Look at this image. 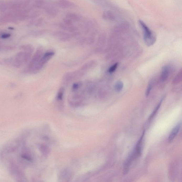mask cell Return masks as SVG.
Returning <instances> with one entry per match:
<instances>
[{
	"mask_svg": "<svg viewBox=\"0 0 182 182\" xmlns=\"http://www.w3.org/2000/svg\"><path fill=\"white\" fill-rule=\"evenodd\" d=\"M139 24L143 31V39L145 43L147 46H152L156 41L157 38L155 34L142 21L139 20Z\"/></svg>",
	"mask_w": 182,
	"mask_h": 182,
	"instance_id": "obj_1",
	"label": "cell"
},
{
	"mask_svg": "<svg viewBox=\"0 0 182 182\" xmlns=\"http://www.w3.org/2000/svg\"><path fill=\"white\" fill-rule=\"evenodd\" d=\"M136 158L133 152L128 157V158L126 160V161L124 163V172H123L124 174H127V173L128 172L129 167H130L132 162L133 160L134 159Z\"/></svg>",
	"mask_w": 182,
	"mask_h": 182,
	"instance_id": "obj_2",
	"label": "cell"
},
{
	"mask_svg": "<svg viewBox=\"0 0 182 182\" xmlns=\"http://www.w3.org/2000/svg\"><path fill=\"white\" fill-rule=\"evenodd\" d=\"M144 135V131L143 132V134L141 137L140 138L136 146L134 151L133 152L134 153L136 158L140 156L141 154L142 144V140L143 139Z\"/></svg>",
	"mask_w": 182,
	"mask_h": 182,
	"instance_id": "obj_3",
	"label": "cell"
},
{
	"mask_svg": "<svg viewBox=\"0 0 182 182\" xmlns=\"http://www.w3.org/2000/svg\"><path fill=\"white\" fill-rule=\"evenodd\" d=\"M170 72L169 66L166 65L163 67L160 76V79L162 81L164 82L167 80L169 76Z\"/></svg>",
	"mask_w": 182,
	"mask_h": 182,
	"instance_id": "obj_4",
	"label": "cell"
},
{
	"mask_svg": "<svg viewBox=\"0 0 182 182\" xmlns=\"http://www.w3.org/2000/svg\"><path fill=\"white\" fill-rule=\"evenodd\" d=\"M181 126V122H180L173 129L171 132L169 136L168 141L169 142H171V141H172L175 138V137L177 135V134L178 133L179 131Z\"/></svg>",
	"mask_w": 182,
	"mask_h": 182,
	"instance_id": "obj_5",
	"label": "cell"
},
{
	"mask_svg": "<svg viewBox=\"0 0 182 182\" xmlns=\"http://www.w3.org/2000/svg\"><path fill=\"white\" fill-rule=\"evenodd\" d=\"M57 3L60 7L63 8H68L73 6V4L67 0H59Z\"/></svg>",
	"mask_w": 182,
	"mask_h": 182,
	"instance_id": "obj_6",
	"label": "cell"
},
{
	"mask_svg": "<svg viewBox=\"0 0 182 182\" xmlns=\"http://www.w3.org/2000/svg\"><path fill=\"white\" fill-rule=\"evenodd\" d=\"M164 98V97H163V98H162L160 101L159 103L158 104L156 107H155L154 110L153 111V112L150 116L148 120L149 122H150V121L152 120V119L153 117L155 116L158 111L159 110L161 106L162 102H163V100Z\"/></svg>",
	"mask_w": 182,
	"mask_h": 182,
	"instance_id": "obj_7",
	"label": "cell"
},
{
	"mask_svg": "<svg viewBox=\"0 0 182 182\" xmlns=\"http://www.w3.org/2000/svg\"><path fill=\"white\" fill-rule=\"evenodd\" d=\"M124 87V84L122 81H118L116 82L115 85V89L117 92H119L122 91Z\"/></svg>",
	"mask_w": 182,
	"mask_h": 182,
	"instance_id": "obj_8",
	"label": "cell"
},
{
	"mask_svg": "<svg viewBox=\"0 0 182 182\" xmlns=\"http://www.w3.org/2000/svg\"><path fill=\"white\" fill-rule=\"evenodd\" d=\"M66 16H67L66 17L67 18L69 19V20L72 21H78L79 19V17H78V15H76L75 14L69 13L67 14Z\"/></svg>",
	"mask_w": 182,
	"mask_h": 182,
	"instance_id": "obj_9",
	"label": "cell"
},
{
	"mask_svg": "<svg viewBox=\"0 0 182 182\" xmlns=\"http://www.w3.org/2000/svg\"><path fill=\"white\" fill-rule=\"evenodd\" d=\"M153 81H151L149 83L148 86H147L146 91L145 95L146 97H148L150 94L152 88L153 87Z\"/></svg>",
	"mask_w": 182,
	"mask_h": 182,
	"instance_id": "obj_10",
	"label": "cell"
},
{
	"mask_svg": "<svg viewBox=\"0 0 182 182\" xmlns=\"http://www.w3.org/2000/svg\"><path fill=\"white\" fill-rule=\"evenodd\" d=\"M118 63H115V64H113L112 65L111 67L109 69H108V72L110 73H113L116 70L117 68V67H118Z\"/></svg>",
	"mask_w": 182,
	"mask_h": 182,
	"instance_id": "obj_11",
	"label": "cell"
},
{
	"mask_svg": "<svg viewBox=\"0 0 182 182\" xmlns=\"http://www.w3.org/2000/svg\"><path fill=\"white\" fill-rule=\"evenodd\" d=\"M47 12L49 14L53 15L56 14L57 11L54 8H49L47 10Z\"/></svg>",
	"mask_w": 182,
	"mask_h": 182,
	"instance_id": "obj_12",
	"label": "cell"
},
{
	"mask_svg": "<svg viewBox=\"0 0 182 182\" xmlns=\"http://www.w3.org/2000/svg\"><path fill=\"white\" fill-rule=\"evenodd\" d=\"M63 90H61L58 93V99H61L63 96Z\"/></svg>",
	"mask_w": 182,
	"mask_h": 182,
	"instance_id": "obj_13",
	"label": "cell"
},
{
	"mask_svg": "<svg viewBox=\"0 0 182 182\" xmlns=\"http://www.w3.org/2000/svg\"><path fill=\"white\" fill-rule=\"evenodd\" d=\"M11 36V35L9 34H4L2 35L1 38L2 39H7L9 38Z\"/></svg>",
	"mask_w": 182,
	"mask_h": 182,
	"instance_id": "obj_14",
	"label": "cell"
}]
</instances>
